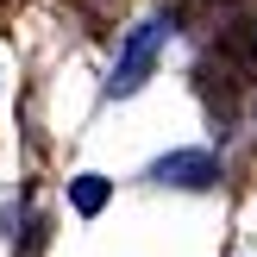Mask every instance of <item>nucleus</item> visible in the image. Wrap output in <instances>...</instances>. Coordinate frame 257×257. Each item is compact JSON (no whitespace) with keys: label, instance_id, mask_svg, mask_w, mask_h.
Segmentation results:
<instances>
[{"label":"nucleus","instance_id":"1","mask_svg":"<svg viewBox=\"0 0 257 257\" xmlns=\"http://www.w3.org/2000/svg\"><path fill=\"white\" fill-rule=\"evenodd\" d=\"M163 38H170V25H163V19H145L132 38H125L119 63H113V82H107V94H113V100L138 94V88L151 82V69H157V57H163Z\"/></svg>","mask_w":257,"mask_h":257},{"label":"nucleus","instance_id":"2","mask_svg":"<svg viewBox=\"0 0 257 257\" xmlns=\"http://www.w3.org/2000/svg\"><path fill=\"white\" fill-rule=\"evenodd\" d=\"M151 176L157 182H176V188H213L220 182V163H213V151H170Z\"/></svg>","mask_w":257,"mask_h":257},{"label":"nucleus","instance_id":"3","mask_svg":"<svg viewBox=\"0 0 257 257\" xmlns=\"http://www.w3.org/2000/svg\"><path fill=\"white\" fill-rule=\"evenodd\" d=\"M69 201H75V213H100V207H107V176H75Z\"/></svg>","mask_w":257,"mask_h":257}]
</instances>
